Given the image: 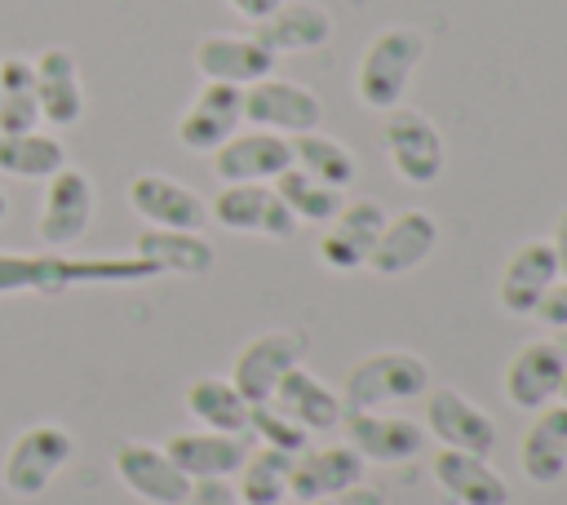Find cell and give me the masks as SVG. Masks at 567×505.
Here are the masks:
<instances>
[{
  "label": "cell",
  "instance_id": "d4e9b609",
  "mask_svg": "<svg viewBox=\"0 0 567 505\" xmlns=\"http://www.w3.org/2000/svg\"><path fill=\"white\" fill-rule=\"evenodd\" d=\"M252 35L275 53H310V49H323L332 40V13L315 0H284L270 18H261L252 27Z\"/></svg>",
  "mask_w": 567,
  "mask_h": 505
},
{
  "label": "cell",
  "instance_id": "277c9868",
  "mask_svg": "<svg viewBox=\"0 0 567 505\" xmlns=\"http://www.w3.org/2000/svg\"><path fill=\"white\" fill-rule=\"evenodd\" d=\"M381 151L399 182L430 186L443 173V137L434 120L416 106H390L381 120Z\"/></svg>",
  "mask_w": 567,
  "mask_h": 505
},
{
  "label": "cell",
  "instance_id": "f546056e",
  "mask_svg": "<svg viewBox=\"0 0 567 505\" xmlns=\"http://www.w3.org/2000/svg\"><path fill=\"white\" fill-rule=\"evenodd\" d=\"M58 168H66V146L53 133H0V173L18 182H49Z\"/></svg>",
  "mask_w": 567,
  "mask_h": 505
},
{
  "label": "cell",
  "instance_id": "603a6c76",
  "mask_svg": "<svg viewBox=\"0 0 567 505\" xmlns=\"http://www.w3.org/2000/svg\"><path fill=\"white\" fill-rule=\"evenodd\" d=\"M164 452L190 483L195 478H230V474H239V465L248 456V439L221 434V430H182V434H168Z\"/></svg>",
  "mask_w": 567,
  "mask_h": 505
},
{
  "label": "cell",
  "instance_id": "ab89813d",
  "mask_svg": "<svg viewBox=\"0 0 567 505\" xmlns=\"http://www.w3.org/2000/svg\"><path fill=\"white\" fill-rule=\"evenodd\" d=\"M226 4H230V9H235L244 22H252V27H257V22H261V18H270V13H275L284 0H226Z\"/></svg>",
  "mask_w": 567,
  "mask_h": 505
},
{
  "label": "cell",
  "instance_id": "f1b7e54d",
  "mask_svg": "<svg viewBox=\"0 0 567 505\" xmlns=\"http://www.w3.org/2000/svg\"><path fill=\"white\" fill-rule=\"evenodd\" d=\"M186 412H190L204 430L248 434V412H252V403L235 390L230 377H195V381L186 385Z\"/></svg>",
  "mask_w": 567,
  "mask_h": 505
},
{
  "label": "cell",
  "instance_id": "9c48e42d",
  "mask_svg": "<svg viewBox=\"0 0 567 505\" xmlns=\"http://www.w3.org/2000/svg\"><path fill=\"white\" fill-rule=\"evenodd\" d=\"M159 270L146 261V257H66V252H35V288L31 292H71V288H84V284H142V279H155Z\"/></svg>",
  "mask_w": 567,
  "mask_h": 505
},
{
  "label": "cell",
  "instance_id": "7402d4cb",
  "mask_svg": "<svg viewBox=\"0 0 567 505\" xmlns=\"http://www.w3.org/2000/svg\"><path fill=\"white\" fill-rule=\"evenodd\" d=\"M35 102H40V124L53 128H75L84 120V80L80 62L71 49L49 44L35 62Z\"/></svg>",
  "mask_w": 567,
  "mask_h": 505
},
{
  "label": "cell",
  "instance_id": "e575fe53",
  "mask_svg": "<svg viewBox=\"0 0 567 505\" xmlns=\"http://www.w3.org/2000/svg\"><path fill=\"white\" fill-rule=\"evenodd\" d=\"M248 430L261 439V447H275V452H288V456H297V452L310 447V434L297 421H288L275 403H257L248 412Z\"/></svg>",
  "mask_w": 567,
  "mask_h": 505
},
{
  "label": "cell",
  "instance_id": "52a82bcc",
  "mask_svg": "<svg viewBox=\"0 0 567 505\" xmlns=\"http://www.w3.org/2000/svg\"><path fill=\"white\" fill-rule=\"evenodd\" d=\"M306 354V337L292 332V328H270V332H257L252 341H244L230 359V381L235 390L257 408L275 394V385L284 381L288 368H297Z\"/></svg>",
  "mask_w": 567,
  "mask_h": 505
},
{
  "label": "cell",
  "instance_id": "e0dca14e",
  "mask_svg": "<svg viewBox=\"0 0 567 505\" xmlns=\"http://www.w3.org/2000/svg\"><path fill=\"white\" fill-rule=\"evenodd\" d=\"M563 372H567V359L558 354V346H554L549 337L523 341V346L509 354V363H505L501 390H505V399H509L518 412H540L545 403H558Z\"/></svg>",
  "mask_w": 567,
  "mask_h": 505
},
{
  "label": "cell",
  "instance_id": "30bf717a",
  "mask_svg": "<svg viewBox=\"0 0 567 505\" xmlns=\"http://www.w3.org/2000/svg\"><path fill=\"white\" fill-rule=\"evenodd\" d=\"M425 430L439 439V447H456V452H474V456H492L496 452V421L465 399L452 385L425 390Z\"/></svg>",
  "mask_w": 567,
  "mask_h": 505
},
{
  "label": "cell",
  "instance_id": "8992f818",
  "mask_svg": "<svg viewBox=\"0 0 567 505\" xmlns=\"http://www.w3.org/2000/svg\"><path fill=\"white\" fill-rule=\"evenodd\" d=\"M208 217L230 235H266V239H292L301 226L270 182H226L213 195Z\"/></svg>",
  "mask_w": 567,
  "mask_h": 505
},
{
  "label": "cell",
  "instance_id": "1f68e13d",
  "mask_svg": "<svg viewBox=\"0 0 567 505\" xmlns=\"http://www.w3.org/2000/svg\"><path fill=\"white\" fill-rule=\"evenodd\" d=\"M288 146H292V164H297L301 173H310V177H319V182H328V186H337V190H346V186L354 182V173H359V164H354V155L346 151V142H337V137H328V133H319V128L288 137Z\"/></svg>",
  "mask_w": 567,
  "mask_h": 505
},
{
  "label": "cell",
  "instance_id": "6da1fadb",
  "mask_svg": "<svg viewBox=\"0 0 567 505\" xmlns=\"http://www.w3.org/2000/svg\"><path fill=\"white\" fill-rule=\"evenodd\" d=\"M421 62H425V35L416 27H381L354 62V97L381 115L390 106H403V93Z\"/></svg>",
  "mask_w": 567,
  "mask_h": 505
},
{
  "label": "cell",
  "instance_id": "7bdbcfd3",
  "mask_svg": "<svg viewBox=\"0 0 567 505\" xmlns=\"http://www.w3.org/2000/svg\"><path fill=\"white\" fill-rule=\"evenodd\" d=\"M558 403H567V372H563V385H558Z\"/></svg>",
  "mask_w": 567,
  "mask_h": 505
},
{
  "label": "cell",
  "instance_id": "ee69618b",
  "mask_svg": "<svg viewBox=\"0 0 567 505\" xmlns=\"http://www.w3.org/2000/svg\"><path fill=\"white\" fill-rule=\"evenodd\" d=\"M4 213H9V195L0 190V221H4Z\"/></svg>",
  "mask_w": 567,
  "mask_h": 505
},
{
  "label": "cell",
  "instance_id": "83f0119b",
  "mask_svg": "<svg viewBox=\"0 0 567 505\" xmlns=\"http://www.w3.org/2000/svg\"><path fill=\"white\" fill-rule=\"evenodd\" d=\"M137 257H146L159 275H208L213 270V244L204 239V230H164V226H146L133 244Z\"/></svg>",
  "mask_w": 567,
  "mask_h": 505
},
{
  "label": "cell",
  "instance_id": "8d00e7d4",
  "mask_svg": "<svg viewBox=\"0 0 567 505\" xmlns=\"http://www.w3.org/2000/svg\"><path fill=\"white\" fill-rule=\"evenodd\" d=\"M186 505H244V501L230 478H195Z\"/></svg>",
  "mask_w": 567,
  "mask_h": 505
},
{
  "label": "cell",
  "instance_id": "5bb4252c",
  "mask_svg": "<svg viewBox=\"0 0 567 505\" xmlns=\"http://www.w3.org/2000/svg\"><path fill=\"white\" fill-rule=\"evenodd\" d=\"M341 430H346V443L363 461H377V465H403V461L421 456V447H425V425L412 416H399L390 408L385 412H346Z\"/></svg>",
  "mask_w": 567,
  "mask_h": 505
},
{
  "label": "cell",
  "instance_id": "cb8c5ba5",
  "mask_svg": "<svg viewBox=\"0 0 567 505\" xmlns=\"http://www.w3.org/2000/svg\"><path fill=\"white\" fill-rule=\"evenodd\" d=\"M430 474L443 487V496H452L456 505H509V483L487 465V456L439 447Z\"/></svg>",
  "mask_w": 567,
  "mask_h": 505
},
{
  "label": "cell",
  "instance_id": "60d3db41",
  "mask_svg": "<svg viewBox=\"0 0 567 505\" xmlns=\"http://www.w3.org/2000/svg\"><path fill=\"white\" fill-rule=\"evenodd\" d=\"M554 261H558V279H567V208L554 217V235H549Z\"/></svg>",
  "mask_w": 567,
  "mask_h": 505
},
{
  "label": "cell",
  "instance_id": "d6986e66",
  "mask_svg": "<svg viewBox=\"0 0 567 505\" xmlns=\"http://www.w3.org/2000/svg\"><path fill=\"white\" fill-rule=\"evenodd\" d=\"M284 168H292V146L279 133L266 128H239L213 151V177L226 182H275Z\"/></svg>",
  "mask_w": 567,
  "mask_h": 505
},
{
  "label": "cell",
  "instance_id": "ffe728a7",
  "mask_svg": "<svg viewBox=\"0 0 567 505\" xmlns=\"http://www.w3.org/2000/svg\"><path fill=\"white\" fill-rule=\"evenodd\" d=\"M363 456L350 443H332V447H306L292 456L288 470V496L297 505H315L323 496H337L346 487H354L363 478Z\"/></svg>",
  "mask_w": 567,
  "mask_h": 505
},
{
  "label": "cell",
  "instance_id": "9a60e30c",
  "mask_svg": "<svg viewBox=\"0 0 567 505\" xmlns=\"http://www.w3.org/2000/svg\"><path fill=\"white\" fill-rule=\"evenodd\" d=\"M111 465H115V478H120L137 501H146V505H186V496H190V478H186V474L168 461V452L155 447V443L128 439V443L115 447Z\"/></svg>",
  "mask_w": 567,
  "mask_h": 505
},
{
  "label": "cell",
  "instance_id": "74e56055",
  "mask_svg": "<svg viewBox=\"0 0 567 505\" xmlns=\"http://www.w3.org/2000/svg\"><path fill=\"white\" fill-rule=\"evenodd\" d=\"M549 332H558V328H567V279H554V288L540 297V306L532 310Z\"/></svg>",
  "mask_w": 567,
  "mask_h": 505
},
{
  "label": "cell",
  "instance_id": "44dd1931",
  "mask_svg": "<svg viewBox=\"0 0 567 505\" xmlns=\"http://www.w3.org/2000/svg\"><path fill=\"white\" fill-rule=\"evenodd\" d=\"M554 279H558V261H554L549 239H523L501 266L496 306L505 315H532L540 306V297L554 288Z\"/></svg>",
  "mask_w": 567,
  "mask_h": 505
},
{
  "label": "cell",
  "instance_id": "7a4b0ae2",
  "mask_svg": "<svg viewBox=\"0 0 567 505\" xmlns=\"http://www.w3.org/2000/svg\"><path fill=\"white\" fill-rule=\"evenodd\" d=\"M430 390V368L421 354L412 350H372L363 354L346 381H341V408L346 412H385L394 403H408V399H421Z\"/></svg>",
  "mask_w": 567,
  "mask_h": 505
},
{
  "label": "cell",
  "instance_id": "d590c367",
  "mask_svg": "<svg viewBox=\"0 0 567 505\" xmlns=\"http://www.w3.org/2000/svg\"><path fill=\"white\" fill-rule=\"evenodd\" d=\"M35 288V252H9L0 248V297L31 292Z\"/></svg>",
  "mask_w": 567,
  "mask_h": 505
},
{
  "label": "cell",
  "instance_id": "f35d334b",
  "mask_svg": "<svg viewBox=\"0 0 567 505\" xmlns=\"http://www.w3.org/2000/svg\"><path fill=\"white\" fill-rule=\"evenodd\" d=\"M315 505H385V496L359 478L354 487H346V492H337V496H323V501H315Z\"/></svg>",
  "mask_w": 567,
  "mask_h": 505
},
{
  "label": "cell",
  "instance_id": "4fadbf2b",
  "mask_svg": "<svg viewBox=\"0 0 567 505\" xmlns=\"http://www.w3.org/2000/svg\"><path fill=\"white\" fill-rule=\"evenodd\" d=\"M385 217H390V213H385L377 199H346V204L337 208V217L323 226V235H319V248H315L319 266H328V270H337V275L368 266V252H372V244H377Z\"/></svg>",
  "mask_w": 567,
  "mask_h": 505
},
{
  "label": "cell",
  "instance_id": "4316f807",
  "mask_svg": "<svg viewBox=\"0 0 567 505\" xmlns=\"http://www.w3.org/2000/svg\"><path fill=\"white\" fill-rule=\"evenodd\" d=\"M518 470L540 487L567 474V403H545L532 412V425L518 439Z\"/></svg>",
  "mask_w": 567,
  "mask_h": 505
},
{
  "label": "cell",
  "instance_id": "4dcf8cb0",
  "mask_svg": "<svg viewBox=\"0 0 567 505\" xmlns=\"http://www.w3.org/2000/svg\"><path fill=\"white\" fill-rule=\"evenodd\" d=\"M40 128L35 102V66L31 58H0V133H31Z\"/></svg>",
  "mask_w": 567,
  "mask_h": 505
},
{
  "label": "cell",
  "instance_id": "b9f144b4",
  "mask_svg": "<svg viewBox=\"0 0 567 505\" xmlns=\"http://www.w3.org/2000/svg\"><path fill=\"white\" fill-rule=\"evenodd\" d=\"M549 341H554V346H558V354H563V359H567V328H558V332H554V337H549Z\"/></svg>",
  "mask_w": 567,
  "mask_h": 505
},
{
  "label": "cell",
  "instance_id": "7c38bea8",
  "mask_svg": "<svg viewBox=\"0 0 567 505\" xmlns=\"http://www.w3.org/2000/svg\"><path fill=\"white\" fill-rule=\"evenodd\" d=\"M239 124H244V89L204 80L190 106L177 115V142L195 155H213L230 133H239Z\"/></svg>",
  "mask_w": 567,
  "mask_h": 505
},
{
  "label": "cell",
  "instance_id": "d6a6232c",
  "mask_svg": "<svg viewBox=\"0 0 567 505\" xmlns=\"http://www.w3.org/2000/svg\"><path fill=\"white\" fill-rule=\"evenodd\" d=\"M270 186H275V195L288 204V213H292L297 221H315V226H328V221L337 217V208L346 204V195H341L337 186H328V182L301 173L297 164L284 168Z\"/></svg>",
  "mask_w": 567,
  "mask_h": 505
},
{
  "label": "cell",
  "instance_id": "2e32d148",
  "mask_svg": "<svg viewBox=\"0 0 567 505\" xmlns=\"http://www.w3.org/2000/svg\"><path fill=\"white\" fill-rule=\"evenodd\" d=\"M275 53L248 31H213L195 44V71L204 80H217V84H235V89H248L266 75H275Z\"/></svg>",
  "mask_w": 567,
  "mask_h": 505
},
{
  "label": "cell",
  "instance_id": "ba28073f",
  "mask_svg": "<svg viewBox=\"0 0 567 505\" xmlns=\"http://www.w3.org/2000/svg\"><path fill=\"white\" fill-rule=\"evenodd\" d=\"M319 93H310L301 80H284V75H266L257 84L244 89V120L252 128L279 133V137H297L319 128Z\"/></svg>",
  "mask_w": 567,
  "mask_h": 505
},
{
  "label": "cell",
  "instance_id": "836d02e7",
  "mask_svg": "<svg viewBox=\"0 0 567 505\" xmlns=\"http://www.w3.org/2000/svg\"><path fill=\"white\" fill-rule=\"evenodd\" d=\"M288 470H292L288 452H275V447L248 452L244 465H239V501L244 505H284Z\"/></svg>",
  "mask_w": 567,
  "mask_h": 505
},
{
  "label": "cell",
  "instance_id": "ac0fdd59",
  "mask_svg": "<svg viewBox=\"0 0 567 505\" xmlns=\"http://www.w3.org/2000/svg\"><path fill=\"white\" fill-rule=\"evenodd\" d=\"M128 208L146 226L164 230H204L208 226V204L177 177L168 173H137L128 182Z\"/></svg>",
  "mask_w": 567,
  "mask_h": 505
},
{
  "label": "cell",
  "instance_id": "8fae6325",
  "mask_svg": "<svg viewBox=\"0 0 567 505\" xmlns=\"http://www.w3.org/2000/svg\"><path fill=\"white\" fill-rule=\"evenodd\" d=\"M434 248H439V217L425 208H403L385 217L368 252V270L381 279H399V275H412L425 257H434Z\"/></svg>",
  "mask_w": 567,
  "mask_h": 505
},
{
  "label": "cell",
  "instance_id": "484cf974",
  "mask_svg": "<svg viewBox=\"0 0 567 505\" xmlns=\"http://www.w3.org/2000/svg\"><path fill=\"white\" fill-rule=\"evenodd\" d=\"M275 403L288 421H297L306 434H323V430H337L346 408H341V394L332 385H323L315 372H306L301 363L284 372V381L275 385V394L266 399Z\"/></svg>",
  "mask_w": 567,
  "mask_h": 505
},
{
  "label": "cell",
  "instance_id": "5b68a950",
  "mask_svg": "<svg viewBox=\"0 0 567 505\" xmlns=\"http://www.w3.org/2000/svg\"><path fill=\"white\" fill-rule=\"evenodd\" d=\"M93 213H97V190H93V177L84 168H58L49 182H44V199H40V217H35V235L44 248L53 252H66L75 248L89 226H93Z\"/></svg>",
  "mask_w": 567,
  "mask_h": 505
},
{
  "label": "cell",
  "instance_id": "3957f363",
  "mask_svg": "<svg viewBox=\"0 0 567 505\" xmlns=\"http://www.w3.org/2000/svg\"><path fill=\"white\" fill-rule=\"evenodd\" d=\"M75 456V439L66 425L58 421H35L27 430L13 434V443L4 447V461H0V483L9 496H40Z\"/></svg>",
  "mask_w": 567,
  "mask_h": 505
}]
</instances>
